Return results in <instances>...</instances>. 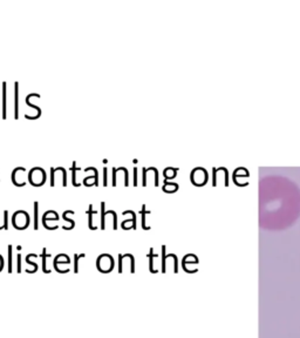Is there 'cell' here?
<instances>
[{"label": "cell", "mask_w": 300, "mask_h": 338, "mask_svg": "<svg viewBox=\"0 0 300 338\" xmlns=\"http://www.w3.org/2000/svg\"><path fill=\"white\" fill-rule=\"evenodd\" d=\"M300 216V190L280 176H270L259 184V224L266 230H283Z\"/></svg>", "instance_id": "obj_1"}, {"label": "cell", "mask_w": 300, "mask_h": 338, "mask_svg": "<svg viewBox=\"0 0 300 338\" xmlns=\"http://www.w3.org/2000/svg\"><path fill=\"white\" fill-rule=\"evenodd\" d=\"M96 267H97V269H99L101 272L107 273V272H109V271L113 269V267H114V260H113L111 256H109V255H107V254L101 255V256L97 258Z\"/></svg>", "instance_id": "obj_2"}, {"label": "cell", "mask_w": 300, "mask_h": 338, "mask_svg": "<svg viewBox=\"0 0 300 338\" xmlns=\"http://www.w3.org/2000/svg\"><path fill=\"white\" fill-rule=\"evenodd\" d=\"M3 119H6V82H3Z\"/></svg>", "instance_id": "obj_3"}, {"label": "cell", "mask_w": 300, "mask_h": 338, "mask_svg": "<svg viewBox=\"0 0 300 338\" xmlns=\"http://www.w3.org/2000/svg\"><path fill=\"white\" fill-rule=\"evenodd\" d=\"M15 85V93H14V96H15V103H14V106H15V114H14V117L15 119H18L19 117V115H18V102H19V93H18V89H19V83L18 82H15L14 83Z\"/></svg>", "instance_id": "obj_4"}, {"label": "cell", "mask_w": 300, "mask_h": 338, "mask_svg": "<svg viewBox=\"0 0 300 338\" xmlns=\"http://www.w3.org/2000/svg\"><path fill=\"white\" fill-rule=\"evenodd\" d=\"M95 212H96V211H94V210H93V204H91V205H89V210H88V215H89V222H88V224H89V226H88V227L91 228V229H93V230H94V229H96V227H94V226H93V223H92V220H93V216H92V215H93V214H95Z\"/></svg>", "instance_id": "obj_5"}, {"label": "cell", "mask_w": 300, "mask_h": 338, "mask_svg": "<svg viewBox=\"0 0 300 338\" xmlns=\"http://www.w3.org/2000/svg\"><path fill=\"white\" fill-rule=\"evenodd\" d=\"M47 256H49V255H47L46 254V248L42 250V254H41V258H42V270H44V272H46V273H48L49 271L46 269V258H47Z\"/></svg>", "instance_id": "obj_6"}, {"label": "cell", "mask_w": 300, "mask_h": 338, "mask_svg": "<svg viewBox=\"0 0 300 338\" xmlns=\"http://www.w3.org/2000/svg\"><path fill=\"white\" fill-rule=\"evenodd\" d=\"M142 207H143V209H142V211H141V214L143 215V220H142V227H143V229H147V230H148V229H150V228L145 226V214H150V211H147V210H145V204H143Z\"/></svg>", "instance_id": "obj_7"}, {"label": "cell", "mask_w": 300, "mask_h": 338, "mask_svg": "<svg viewBox=\"0 0 300 338\" xmlns=\"http://www.w3.org/2000/svg\"><path fill=\"white\" fill-rule=\"evenodd\" d=\"M34 229H38V202H34Z\"/></svg>", "instance_id": "obj_8"}, {"label": "cell", "mask_w": 300, "mask_h": 338, "mask_svg": "<svg viewBox=\"0 0 300 338\" xmlns=\"http://www.w3.org/2000/svg\"><path fill=\"white\" fill-rule=\"evenodd\" d=\"M8 272H12V245L8 247Z\"/></svg>", "instance_id": "obj_9"}, {"label": "cell", "mask_w": 300, "mask_h": 338, "mask_svg": "<svg viewBox=\"0 0 300 338\" xmlns=\"http://www.w3.org/2000/svg\"><path fill=\"white\" fill-rule=\"evenodd\" d=\"M101 210H102V220H101V229H104L106 228V222H104V202L101 203Z\"/></svg>", "instance_id": "obj_10"}, {"label": "cell", "mask_w": 300, "mask_h": 338, "mask_svg": "<svg viewBox=\"0 0 300 338\" xmlns=\"http://www.w3.org/2000/svg\"><path fill=\"white\" fill-rule=\"evenodd\" d=\"M82 256V254L79 256V255H75L74 256V258H75V268H74V272L76 273V272H79V257H81Z\"/></svg>", "instance_id": "obj_11"}, {"label": "cell", "mask_w": 300, "mask_h": 338, "mask_svg": "<svg viewBox=\"0 0 300 338\" xmlns=\"http://www.w3.org/2000/svg\"><path fill=\"white\" fill-rule=\"evenodd\" d=\"M7 215H8V212H7V210H5L4 211V228L5 229L8 228V226H7Z\"/></svg>", "instance_id": "obj_12"}, {"label": "cell", "mask_w": 300, "mask_h": 338, "mask_svg": "<svg viewBox=\"0 0 300 338\" xmlns=\"http://www.w3.org/2000/svg\"><path fill=\"white\" fill-rule=\"evenodd\" d=\"M116 171L117 168H113V186H116Z\"/></svg>", "instance_id": "obj_13"}, {"label": "cell", "mask_w": 300, "mask_h": 338, "mask_svg": "<svg viewBox=\"0 0 300 338\" xmlns=\"http://www.w3.org/2000/svg\"><path fill=\"white\" fill-rule=\"evenodd\" d=\"M107 168H103V186H107Z\"/></svg>", "instance_id": "obj_14"}, {"label": "cell", "mask_w": 300, "mask_h": 338, "mask_svg": "<svg viewBox=\"0 0 300 338\" xmlns=\"http://www.w3.org/2000/svg\"><path fill=\"white\" fill-rule=\"evenodd\" d=\"M137 184V168H134V186Z\"/></svg>", "instance_id": "obj_15"}, {"label": "cell", "mask_w": 300, "mask_h": 338, "mask_svg": "<svg viewBox=\"0 0 300 338\" xmlns=\"http://www.w3.org/2000/svg\"><path fill=\"white\" fill-rule=\"evenodd\" d=\"M21 271V255H18V272Z\"/></svg>", "instance_id": "obj_16"}]
</instances>
